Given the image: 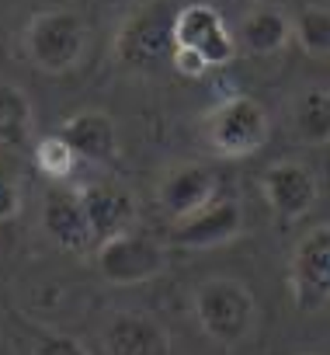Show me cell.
Listing matches in <instances>:
<instances>
[{"label": "cell", "instance_id": "cell-19", "mask_svg": "<svg viewBox=\"0 0 330 355\" xmlns=\"http://www.w3.org/2000/svg\"><path fill=\"white\" fill-rule=\"evenodd\" d=\"M35 164H39L42 174L53 178V182H63V178L73 174V167L80 164V157L73 153V146L63 136H46L35 146Z\"/></svg>", "mask_w": 330, "mask_h": 355}, {"label": "cell", "instance_id": "cell-17", "mask_svg": "<svg viewBox=\"0 0 330 355\" xmlns=\"http://www.w3.org/2000/svg\"><path fill=\"white\" fill-rule=\"evenodd\" d=\"M32 132V101L21 87L0 80V146H21Z\"/></svg>", "mask_w": 330, "mask_h": 355}, {"label": "cell", "instance_id": "cell-9", "mask_svg": "<svg viewBox=\"0 0 330 355\" xmlns=\"http://www.w3.org/2000/svg\"><path fill=\"white\" fill-rule=\"evenodd\" d=\"M244 230V209L233 199H212L205 209L192 213L188 220L174 223V244L181 248H219L237 241Z\"/></svg>", "mask_w": 330, "mask_h": 355}, {"label": "cell", "instance_id": "cell-3", "mask_svg": "<svg viewBox=\"0 0 330 355\" xmlns=\"http://www.w3.org/2000/svg\"><path fill=\"white\" fill-rule=\"evenodd\" d=\"M87 25L73 11H42L25 28V53L46 73H66L80 63Z\"/></svg>", "mask_w": 330, "mask_h": 355}, {"label": "cell", "instance_id": "cell-8", "mask_svg": "<svg viewBox=\"0 0 330 355\" xmlns=\"http://www.w3.org/2000/svg\"><path fill=\"white\" fill-rule=\"evenodd\" d=\"M261 192L282 220H302L316 206L320 185L302 160H278L261 174Z\"/></svg>", "mask_w": 330, "mask_h": 355}, {"label": "cell", "instance_id": "cell-1", "mask_svg": "<svg viewBox=\"0 0 330 355\" xmlns=\"http://www.w3.org/2000/svg\"><path fill=\"white\" fill-rule=\"evenodd\" d=\"M192 310H195V320L205 331V338H212L223 348L244 345L247 334L254 331V317H257L254 293L240 279H223V275L205 279L195 289Z\"/></svg>", "mask_w": 330, "mask_h": 355}, {"label": "cell", "instance_id": "cell-16", "mask_svg": "<svg viewBox=\"0 0 330 355\" xmlns=\"http://www.w3.org/2000/svg\"><path fill=\"white\" fill-rule=\"evenodd\" d=\"M292 129L295 139L306 146H327L330 143V91L327 87H306L292 105Z\"/></svg>", "mask_w": 330, "mask_h": 355}, {"label": "cell", "instance_id": "cell-23", "mask_svg": "<svg viewBox=\"0 0 330 355\" xmlns=\"http://www.w3.org/2000/svg\"><path fill=\"white\" fill-rule=\"evenodd\" d=\"M302 355H323V352H302Z\"/></svg>", "mask_w": 330, "mask_h": 355}, {"label": "cell", "instance_id": "cell-13", "mask_svg": "<svg viewBox=\"0 0 330 355\" xmlns=\"http://www.w3.org/2000/svg\"><path fill=\"white\" fill-rule=\"evenodd\" d=\"M42 227L63 251H84L94 237L87 227V213L80 202V192H70L63 185L49 189L42 199Z\"/></svg>", "mask_w": 330, "mask_h": 355}, {"label": "cell", "instance_id": "cell-11", "mask_svg": "<svg viewBox=\"0 0 330 355\" xmlns=\"http://www.w3.org/2000/svg\"><path fill=\"white\" fill-rule=\"evenodd\" d=\"M108 355H171V334L149 313L122 310L104 327Z\"/></svg>", "mask_w": 330, "mask_h": 355}, {"label": "cell", "instance_id": "cell-4", "mask_svg": "<svg viewBox=\"0 0 330 355\" xmlns=\"http://www.w3.org/2000/svg\"><path fill=\"white\" fill-rule=\"evenodd\" d=\"M174 56V18H163V8L143 4L136 8L118 35H115V60L132 70H156Z\"/></svg>", "mask_w": 330, "mask_h": 355}, {"label": "cell", "instance_id": "cell-10", "mask_svg": "<svg viewBox=\"0 0 330 355\" xmlns=\"http://www.w3.org/2000/svg\"><path fill=\"white\" fill-rule=\"evenodd\" d=\"M80 202H84V213H87L91 237L98 244L115 237V234L132 230L136 202L118 182H91V185H84L80 189Z\"/></svg>", "mask_w": 330, "mask_h": 355}, {"label": "cell", "instance_id": "cell-15", "mask_svg": "<svg viewBox=\"0 0 330 355\" xmlns=\"http://www.w3.org/2000/svg\"><path fill=\"white\" fill-rule=\"evenodd\" d=\"M240 39L250 53L257 56H271L278 49H285V42L292 39V21L282 8L271 4H257L247 11V18L240 21Z\"/></svg>", "mask_w": 330, "mask_h": 355}, {"label": "cell", "instance_id": "cell-18", "mask_svg": "<svg viewBox=\"0 0 330 355\" xmlns=\"http://www.w3.org/2000/svg\"><path fill=\"white\" fill-rule=\"evenodd\" d=\"M292 32L309 56H330V8H306Z\"/></svg>", "mask_w": 330, "mask_h": 355}, {"label": "cell", "instance_id": "cell-2", "mask_svg": "<svg viewBox=\"0 0 330 355\" xmlns=\"http://www.w3.org/2000/svg\"><path fill=\"white\" fill-rule=\"evenodd\" d=\"M202 129H205V143L212 146V153L237 160V157L257 153L268 143L271 119H268V112L257 98L233 94L205 115Z\"/></svg>", "mask_w": 330, "mask_h": 355}, {"label": "cell", "instance_id": "cell-7", "mask_svg": "<svg viewBox=\"0 0 330 355\" xmlns=\"http://www.w3.org/2000/svg\"><path fill=\"white\" fill-rule=\"evenodd\" d=\"M174 46L199 53L209 67H226L237 56V39L212 4H188L174 15Z\"/></svg>", "mask_w": 330, "mask_h": 355}, {"label": "cell", "instance_id": "cell-22", "mask_svg": "<svg viewBox=\"0 0 330 355\" xmlns=\"http://www.w3.org/2000/svg\"><path fill=\"white\" fill-rule=\"evenodd\" d=\"M171 67L181 73V77H202L205 70H209V63L199 56V53H192V49H181V46H174V56H171Z\"/></svg>", "mask_w": 330, "mask_h": 355}, {"label": "cell", "instance_id": "cell-21", "mask_svg": "<svg viewBox=\"0 0 330 355\" xmlns=\"http://www.w3.org/2000/svg\"><path fill=\"white\" fill-rule=\"evenodd\" d=\"M35 355H87V348L70 334H42L35 341Z\"/></svg>", "mask_w": 330, "mask_h": 355}, {"label": "cell", "instance_id": "cell-20", "mask_svg": "<svg viewBox=\"0 0 330 355\" xmlns=\"http://www.w3.org/2000/svg\"><path fill=\"white\" fill-rule=\"evenodd\" d=\"M21 213V189L15 178L0 167V223H8Z\"/></svg>", "mask_w": 330, "mask_h": 355}, {"label": "cell", "instance_id": "cell-14", "mask_svg": "<svg viewBox=\"0 0 330 355\" xmlns=\"http://www.w3.org/2000/svg\"><path fill=\"white\" fill-rule=\"evenodd\" d=\"M59 136L87 164H108L118 153V129L104 112H77L63 122Z\"/></svg>", "mask_w": 330, "mask_h": 355}, {"label": "cell", "instance_id": "cell-5", "mask_svg": "<svg viewBox=\"0 0 330 355\" xmlns=\"http://www.w3.org/2000/svg\"><path fill=\"white\" fill-rule=\"evenodd\" d=\"M167 268V251L149 234L125 230L98 244V272L111 286H139Z\"/></svg>", "mask_w": 330, "mask_h": 355}, {"label": "cell", "instance_id": "cell-12", "mask_svg": "<svg viewBox=\"0 0 330 355\" xmlns=\"http://www.w3.org/2000/svg\"><path fill=\"white\" fill-rule=\"evenodd\" d=\"M160 206L174 220H188L192 213L205 209L216 199V178L202 164H178L160 182Z\"/></svg>", "mask_w": 330, "mask_h": 355}, {"label": "cell", "instance_id": "cell-6", "mask_svg": "<svg viewBox=\"0 0 330 355\" xmlns=\"http://www.w3.org/2000/svg\"><path fill=\"white\" fill-rule=\"evenodd\" d=\"M288 282L302 310L330 303V227H313L292 251Z\"/></svg>", "mask_w": 330, "mask_h": 355}]
</instances>
